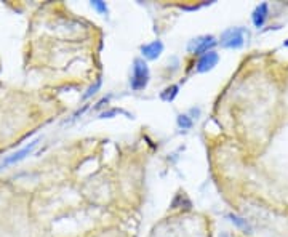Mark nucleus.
<instances>
[{
	"mask_svg": "<svg viewBox=\"0 0 288 237\" xmlns=\"http://www.w3.org/2000/svg\"><path fill=\"white\" fill-rule=\"evenodd\" d=\"M149 68H148V63L136 58L135 63H133V75H131V90L135 92H141L148 87L149 83Z\"/></svg>",
	"mask_w": 288,
	"mask_h": 237,
	"instance_id": "1",
	"label": "nucleus"
},
{
	"mask_svg": "<svg viewBox=\"0 0 288 237\" xmlns=\"http://www.w3.org/2000/svg\"><path fill=\"white\" fill-rule=\"evenodd\" d=\"M245 44V29L243 27H229L221 34V45L224 48L239 50Z\"/></svg>",
	"mask_w": 288,
	"mask_h": 237,
	"instance_id": "2",
	"label": "nucleus"
},
{
	"mask_svg": "<svg viewBox=\"0 0 288 237\" xmlns=\"http://www.w3.org/2000/svg\"><path fill=\"white\" fill-rule=\"evenodd\" d=\"M218 44L216 39L213 36H204V37H197L194 39L189 47H187V50L192 51L194 55H205V53L212 51V48Z\"/></svg>",
	"mask_w": 288,
	"mask_h": 237,
	"instance_id": "3",
	"label": "nucleus"
},
{
	"mask_svg": "<svg viewBox=\"0 0 288 237\" xmlns=\"http://www.w3.org/2000/svg\"><path fill=\"white\" fill-rule=\"evenodd\" d=\"M219 61V55L216 51H208L205 55L200 56V60L197 61V72H207V71H212Z\"/></svg>",
	"mask_w": 288,
	"mask_h": 237,
	"instance_id": "4",
	"label": "nucleus"
},
{
	"mask_svg": "<svg viewBox=\"0 0 288 237\" xmlns=\"http://www.w3.org/2000/svg\"><path fill=\"white\" fill-rule=\"evenodd\" d=\"M39 141H40V139H36V141H32L29 146H26V147H23L21 151H18V153H15L13 156L7 157V159L4 160L2 167H8V165H13V164H16V162H21V160L26 159V157L32 153V151H34V149L37 147Z\"/></svg>",
	"mask_w": 288,
	"mask_h": 237,
	"instance_id": "5",
	"label": "nucleus"
},
{
	"mask_svg": "<svg viewBox=\"0 0 288 237\" xmlns=\"http://www.w3.org/2000/svg\"><path fill=\"white\" fill-rule=\"evenodd\" d=\"M163 51V44L160 40H154L151 44H146L141 47L142 56H146L148 60H157Z\"/></svg>",
	"mask_w": 288,
	"mask_h": 237,
	"instance_id": "6",
	"label": "nucleus"
},
{
	"mask_svg": "<svg viewBox=\"0 0 288 237\" xmlns=\"http://www.w3.org/2000/svg\"><path fill=\"white\" fill-rule=\"evenodd\" d=\"M268 13H269V8H268V4H261L254 8V12L251 15V19H253V24L256 26L258 29L264 26L266 23V18H268Z\"/></svg>",
	"mask_w": 288,
	"mask_h": 237,
	"instance_id": "7",
	"label": "nucleus"
},
{
	"mask_svg": "<svg viewBox=\"0 0 288 237\" xmlns=\"http://www.w3.org/2000/svg\"><path fill=\"white\" fill-rule=\"evenodd\" d=\"M178 90H180L178 85H171V87H167V88L162 92L160 98H162L163 101H173L175 96L178 95Z\"/></svg>",
	"mask_w": 288,
	"mask_h": 237,
	"instance_id": "8",
	"label": "nucleus"
},
{
	"mask_svg": "<svg viewBox=\"0 0 288 237\" xmlns=\"http://www.w3.org/2000/svg\"><path fill=\"white\" fill-rule=\"evenodd\" d=\"M178 127L183 128V130H189V128H192V121L189 115L186 114H181L178 115Z\"/></svg>",
	"mask_w": 288,
	"mask_h": 237,
	"instance_id": "9",
	"label": "nucleus"
},
{
	"mask_svg": "<svg viewBox=\"0 0 288 237\" xmlns=\"http://www.w3.org/2000/svg\"><path fill=\"white\" fill-rule=\"evenodd\" d=\"M92 7L96 8L101 15H107V5H106L104 2H101V0H93V2H92Z\"/></svg>",
	"mask_w": 288,
	"mask_h": 237,
	"instance_id": "10",
	"label": "nucleus"
},
{
	"mask_svg": "<svg viewBox=\"0 0 288 237\" xmlns=\"http://www.w3.org/2000/svg\"><path fill=\"white\" fill-rule=\"evenodd\" d=\"M229 218H231V221H232V223H236L237 226H240V228L250 229L248 223H247V221H243V220H242V218H239V217H236V215H229Z\"/></svg>",
	"mask_w": 288,
	"mask_h": 237,
	"instance_id": "11",
	"label": "nucleus"
},
{
	"mask_svg": "<svg viewBox=\"0 0 288 237\" xmlns=\"http://www.w3.org/2000/svg\"><path fill=\"white\" fill-rule=\"evenodd\" d=\"M99 87H101V79H98V82H96V83L93 85V87H90V88H88V92H87V93L83 95V100L90 98L92 95H95V93H96V90H98Z\"/></svg>",
	"mask_w": 288,
	"mask_h": 237,
	"instance_id": "12",
	"label": "nucleus"
},
{
	"mask_svg": "<svg viewBox=\"0 0 288 237\" xmlns=\"http://www.w3.org/2000/svg\"><path fill=\"white\" fill-rule=\"evenodd\" d=\"M120 112H124V111H120V109H112V111H107V112H103L101 117H112L116 114H120ZM125 114V112H124Z\"/></svg>",
	"mask_w": 288,
	"mask_h": 237,
	"instance_id": "13",
	"label": "nucleus"
},
{
	"mask_svg": "<svg viewBox=\"0 0 288 237\" xmlns=\"http://www.w3.org/2000/svg\"><path fill=\"white\" fill-rule=\"evenodd\" d=\"M283 47H288V40L285 42V44H283Z\"/></svg>",
	"mask_w": 288,
	"mask_h": 237,
	"instance_id": "14",
	"label": "nucleus"
}]
</instances>
